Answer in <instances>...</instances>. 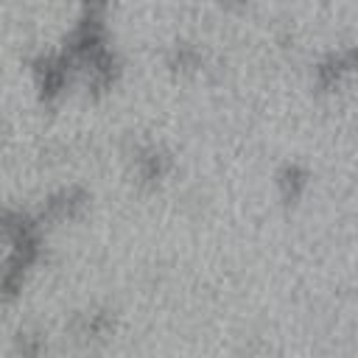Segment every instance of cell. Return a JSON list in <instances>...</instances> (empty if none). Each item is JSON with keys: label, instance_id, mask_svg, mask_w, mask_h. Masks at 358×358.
<instances>
[{"label": "cell", "instance_id": "obj_7", "mask_svg": "<svg viewBox=\"0 0 358 358\" xmlns=\"http://www.w3.org/2000/svg\"><path fill=\"white\" fill-rule=\"evenodd\" d=\"M109 324H112V322H109V316H106V313H92V316H87V319H84V324H81V327H84V333H87V336L98 338V336H103V333L109 330Z\"/></svg>", "mask_w": 358, "mask_h": 358}, {"label": "cell", "instance_id": "obj_1", "mask_svg": "<svg viewBox=\"0 0 358 358\" xmlns=\"http://www.w3.org/2000/svg\"><path fill=\"white\" fill-rule=\"evenodd\" d=\"M34 78L42 101H56L70 78V59L64 53H48L34 62Z\"/></svg>", "mask_w": 358, "mask_h": 358}, {"label": "cell", "instance_id": "obj_4", "mask_svg": "<svg viewBox=\"0 0 358 358\" xmlns=\"http://www.w3.org/2000/svg\"><path fill=\"white\" fill-rule=\"evenodd\" d=\"M352 70V56L350 53H330L319 67H316V84L324 92H333L341 87V81L350 76Z\"/></svg>", "mask_w": 358, "mask_h": 358}, {"label": "cell", "instance_id": "obj_8", "mask_svg": "<svg viewBox=\"0 0 358 358\" xmlns=\"http://www.w3.org/2000/svg\"><path fill=\"white\" fill-rule=\"evenodd\" d=\"M218 3H224V6H232V3H243V0H218Z\"/></svg>", "mask_w": 358, "mask_h": 358}, {"label": "cell", "instance_id": "obj_5", "mask_svg": "<svg viewBox=\"0 0 358 358\" xmlns=\"http://www.w3.org/2000/svg\"><path fill=\"white\" fill-rule=\"evenodd\" d=\"M277 187H280V196L288 204L299 201L305 196V190H308V171L302 165H296V162L282 165V171L277 173Z\"/></svg>", "mask_w": 358, "mask_h": 358}, {"label": "cell", "instance_id": "obj_2", "mask_svg": "<svg viewBox=\"0 0 358 358\" xmlns=\"http://www.w3.org/2000/svg\"><path fill=\"white\" fill-rule=\"evenodd\" d=\"M134 171L137 182L145 187H157L168 173H171V157L159 145H143L134 157Z\"/></svg>", "mask_w": 358, "mask_h": 358}, {"label": "cell", "instance_id": "obj_6", "mask_svg": "<svg viewBox=\"0 0 358 358\" xmlns=\"http://www.w3.org/2000/svg\"><path fill=\"white\" fill-rule=\"evenodd\" d=\"M199 53L193 50V48H176V53H173V59H171V67L173 70H196L199 67Z\"/></svg>", "mask_w": 358, "mask_h": 358}, {"label": "cell", "instance_id": "obj_3", "mask_svg": "<svg viewBox=\"0 0 358 358\" xmlns=\"http://www.w3.org/2000/svg\"><path fill=\"white\" fill-rule=\"evenodd\" d=\"M87 201H90V196L81 187H64L45 201L42 215H48L50 221H70V218H78L84 213Z\"/></svg>", "mask_w": 358, "mask_h": 358}]
</instances>
